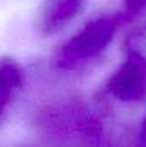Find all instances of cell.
<instances>
[{
	"label": "cell",
	"mask_w": 146,
	"mask_h": 147,
	"mask_svg": "<svg viewBox=\"0 0 146 147\" xmlns=\"http://www.w3.org/2000/svg\"><path fill=\"white\" fill-rule=\"evenodd\" d=\"M126 20L118 16H102L86 22L58 47L54 63L61 71H77L97 59L112 44L115 34Z\"/></svg>",
	"instance_id": "6da1fadb"
},
{
	"label": "cell",
	"mask_w": 146,
	"mask_h": 147,
	"mask_svg": "<svg viewBox=\"0 0 146 147\" xmlns=\"http://www.w3.org/2000/svg\"><path fill=\"white\" fill-rule=\"evenodd\" d=\"M107 92L124 103H137L146 97V55L130 50L107 82Z\"/></svg>",
	"instance_id": "7a4b0ae2"
},
{
	"label": "cell",
	"mask_w": 146,
	"mask_h": 147,
	"mask_svg": "<svg viewBox=\"0 0 146 147\" xmlns=\"http://www.w3.org/2000/svg\"><path fill=\"white\" fill-rule=\"evenodd\" d=\"M86 5L88 0H44L36 16L38 33L44 38L61 33L82 14Z\"/></svg>",
	"instance_id": "3957f363"
},
{
	"label": "cell",
	"mask_w": 146,
	"mask_h": 147,
	"mask_svg": "<svg viewBox=\"0 0 146 147\" xmlns=\"http://www.w3.org/2000/svg\"><path fill=\"white\" fill-rule=\"evenodd\" d=\"M24 69L13 58H0V122L24 86Z\"/></svg>",
	"instance_id": "277c9868"
},
{
	"label": "cell",
	"mask_w": 146,
	"mask_h": 147,
	"mask_svg": "<svg viewBox=\"0 0 146 147\" xmlns=\"http://www.w3.org/2000/svg\"><path fill=\"white\" fill-rule=\"evenodd\" d=\"M145 6H146V0H124V9L121 11V16L127 22L129 19L137 16Z\"/></svg>",
	"instance_id": "5b68a950"
},
{
	"label": "cell",
	"mask_w": 146,
	"mask_h": 147,
	"mask_svg": "<svg viewBox=\"0 0 146 147\" xmlns=\"http://www.w3.org/2000/svg\"><path fill=\"white\" fill-rule=\"evenodd\" d=\"M138 147H146V116L141 121L140 131H138Z\"/></svg>",
	"instance_id": "8992f818"
}]
</instances>
